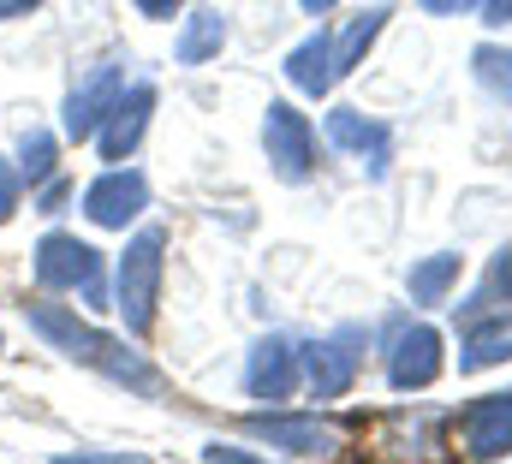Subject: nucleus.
I'll return each mask as SVG.
<instances>
[{
  "label": "nucleus",
  "mask_w": 512,
  "mask_h": 464,
  "mask_svg": "<svg viewBox=\"0 0 512 464\" xmlns=\"http://www.w3.org/2000/svg\"><path fill=\"white\" fill-rule=\"evenodd\" d=\"M24 322H30V328H36L54 351H60L66 363H84V369L108 375L114 387H131V393H143V399H155V393H161V375L143 363V351H131L120 334H108V328H96V322H84L72 304L30 298V304H24Z\"/></svg>",
  "instance_id": "obj_1"
},
{
  "label": "nucleus",
  "mask_w": 512,
  "mask_h": 464,
  "mask_svg": "<svg viewBox=\"0 0 512 464\" xmlns=\"http://www.w3.org/2000/svg\"><path fill=\"white\" fill-rule=\"evenodd\" d=\"M36 268V286L42 292H72L84 298L90 310H108V268H102V250L84 244L78 232H48L30 256Z\"/></svg>",
  "instance_id": "obj_2"
},
{
  "label": "nucleus",
  "mask_w": 512,
  "mask_h": 464,
  "mask_svg": "<svg viewBox=\"0 0 512 464\" xmlns=\"http://www.w3.org/2000/svg\"><path fill=\"white\" fill-rule=\"evenodd\" d=\"M167 232L161 227H143L137 238L126 244L120 268H114V310L126 322V334H149L155 328V304H161V268H167Z\"/></svg>",
  "instance_id": "obj_3"
},
{
  "label": "nucleus",
  "mask_w": 512,
  "mask_h": 464,
  "mask_svg": "<svg viewBox=\"0 0 512 464\" xmlns=\"http://www.w3.org/2000/svg\"><path fill=\"white\" fill-rule=\"evenodd\" d=\"M262 149H268V167L286 185H304L316 173V131H310V119L298 114L292 102H268V114H262Z\"/></svg>",
  "instance_id": "obj_4"
},
{
  "label": "nucleus",
  "mask_w": 512,
  "mask_h": 464,
  "mask_svg": "<svg viewBox=\"0 0 512 464\" xmlns=\"http://www.w3.org/2000/svg\"><path fill=\"white\" fill-rule=\"evenodd\" d=\"M120 90H126V60H102V66H90V72L72 84L66 108H60V137H66V143H90Z\"/></svg>",
  "instance_id": "obj_5"
},
{
  "label": "nucleus",
  "mask_w": 512,
  "mask_h": 464,
  "mask_svg": "<svg viewBox=\"0 0 512 464\" xmlns=\"http://www.w3.org/2000/svg\"><path fill=\"white\" fill-rule=\"evenodd\" d=\"M143 209H149V179L137 167H126V161L84 185V221L102 232H126Z\"/></svg>",
  "instance_id": "obj_6"
},
{
  "label": "nucleus",
  "mask_w": 512,
  "mask_h": 464,
  "mask_svg": "<svg viewBox=\"0 0 512 464\" xmlns=\"http://www.w3.org/2000/svg\"><path fill=\"white\" fill-rule=\"evenodd\" d=\"M364 346H370L364 328H340V334H328V340H310V346L298 351L310 393H316V399H340V393L352 387L358 363H364Z\"/></svg>",
  "instance_id": "obj_7"
},
{
  "label": "nucleus",
  "mask_w": 512,
  "mask_h": 464,
  "mask_svg": "<svg viewBox=\"0 0 512 464\" xmlns=\"http://www.w3.org/2000/svg\"><path fill=\"white\" fill-rule=\"evenodd\" d=\"M149 114H155V84H126L120 96H114V108L108 119L96 125V155L108 161V167H120L137 155V143H143V131H149Z\"/></svg>",
  "instance_id": "obj_8"
},
{
  "label": "nucleus",
  "mask_w": 512,
  "mask_h": 464,
  "mask_svg": "<svg viewBox=\"0 0 512 464\" xmlns=\"http://www.w3.org/2000/svg\"><path fill=\"white\" fill-rule=\"evenodd\" d=\"M304 381V363H298V346L286 334H268L251 346V363H245V387L251 399H268V405H286Z\"/></svg>",
  "instance_id": "obj_9"
},
{
  "label": "nucleus",
  "mask_w": 512,
  "mask_h": 464,
  "mask_svg": "<svg viewBox=\"0 0 512 464\" xmlns=\"http://www.w3.org/2000/svg\"><path fill=\"white\" fill-rule=\"evenodd\" d=\"M245 429H251L256 441L280 447V453H334V447H340L328 423L298 417V411H280V405H274V411H256V417H245Z\"/></svg>",
  "instance_id": "obj_10"
},
{
  "label": "nucleus",
  "mask_w": 512,
  "mask_h": 464,
  "mask_svg": "<svg viewBox=\"0 0 512 464\" xmlns=\"http://www.w3.org/2000/svg\"><path fill=\"white\" fill-rule=\"evenodd\" d=\"M441 375V334L435 328H405L393 351H387V381L399 387V393H417V387H429Z\"/></svg>",
  "instance_id": "obj_11"
},
{
  "label": "nucleus",
  "mask_w": 512,
  "mask_h": 464,
  "mask_svg": "<svg viewBox=\"0 0 512 464\" xmlns=\"http://www.w3.org/2000/svg\"><path fill=\"white\" fill-rule=\"evenodd\" d=\"M459 441H465L471 459H501V453H512V393L477 399L465 411V423H459Z\"/></svg>",
  "instance_id": "obj_12"
},
{
  "label": "nucleus",
  "mask_w": 512,
  "mask_h": 464,
  "mask_svg": "<svg viewBox=\"0 0 512 464\" xmlns=\"http://www.w3.org/2000/svg\"><path fill=\"white\" fill-rule=\"evenodd\" d=\"M286 78H292V90L298 96H328L334 90V36L328 30H316V36H304L292 54H286Z\"/></svg>",
  "instance_id": "obj_13"
},
{
  "label": "nucleus",
  "mask_w": 512,
  "mask_h": 464,
  "mask_svg": "<svg viewBox=\"0 0 512 464\" xmlns=\"http://www.w3.org/2000/svg\"><path fill=\"white\" fill-rule=\"evenodd\" d=\"M328 137H334L340 149H352V155H370V173H376V179L387 173V125L364 119L358 108H334V114H328Z\"/></svg>",
  "instance_id": "obj_14"
},
{
  "label": "nucleus",
  "mask_w": 512,
  "mask_h": 464,
  "mask_svg": "<svg viewBox=\"0 0 512 464\" xmlns=\"http://www.w3.org/2000/svg\"><path fill=\"white\" fill-rule=\"evenodd\" d=\"M221 48H227V18L221 12H191L185 30H179V42H173L179 66H209Z\"/></svg>",
  "instance_id": "obj_15"
},
{
  "label": "nucleus",
  "mask_w": 512,
  "mask_h": 464,
  "mask_svg": "<svg viewBox=\"0 0 512 464\" xmlns=\"http://www.w3.org/2000/svg\"><path fill=\"white\" fill-rule=\"evenodd\" d=\"M18 173L30 179V191L60 173V137H54L48 125H30V131L18 137Z\"/></svg>",
  "instance_id": "obj_16"
},
{
  "label": "nucleus",
  "mask_w": 512,
  "mask_h": 464,
  "mask_svg": "<svg viewBox=\"0 0 512 464\" xmlns=\"http://www.w3.org/2000/svg\"><path fill=\"white\" fill-rule=\"evenodd\" d=\"M382 18H387L382 6H370V12H364V18H352V30L334 42V72H340V78H346V72H352L364 54H370V42L382 36Z\"/></svg>",
  "instance_id": "obj_17"
},
{
  "label": "nucleus",
  "mask_w": 512,
  "mask_h": 464,
  "mask_svg": "<svg viewBox=\"0 0 512 464\" xmlns=\"http://www.w3.org/2000/svg\"><path fill=\"white\" fill-rule=\"evenodd\" d=\"M459 268H465L459 256H429V262H417V268H411V298H417V304H441L447 286L459 280Z\"/></svg>",
  "instance_id": "obj_18"
},
{
  "label": "nucleus",
  "mask_w": 512,
  "mask_h": 464,
  "mask_svg": "<svg viewBox=\"0 0 512 464\" xmlns=\"http://www.w3.org/2000/svg\"><path fill=\"white\" fill-rule=\"evenodd\" d=\"M501 357H512V328L507 322H483V328H471L459 369H489V363H501Z\"/></svg>",
  "instance_id": "obj_19"
},
{
  "label": "nucleus",
  "mask_w": 512,
  "mask_h": 464,
  "mask_svg": "<svg viewBox=\"0 0 512 464\" xmlns=\"http://www.w3.org/2000/svg\"><path fill=\"white\" fill-rule=\"evenodd\" d=\"M477 84L512 108V54L507 48H477Z\"/></svg>",
  "instance_id": "obj_20"
},
{
  "label": "nucleus",
  "mask_w": 512,
  "mask_h": 464,
  "mask_svg": "<svg viewBox=\"0 0 512 464\" xmlns=\"http://www.w3.org/2000/svg\"><path fill=\"white\" fill-rule=\"evenodd\" d=\"M18 197H24V173H18V161L0 155V227L18 215Z\"/></svg>",
  "instance_id": "obj_21"
},
{
  "label": "nucleus",
  "mask_w": 512,
  "mask_h": 464,
  "mask_svg": "<svg viewBox=\"0 0 512 464\" xmlns=\"http://www.w3.org/2000/svg\"><path fill=\"white\" fill-rule=\"evenodd\" d=\"M66 197H72V185L54 173V179H42L36 185V215H66Z\"/></svg>",
  "instance_id": "obj_22"
},
{
  "label": "nucleus",
  "mask_w": 512,
  "mask_h": 464,
  "mask_svg": "<svg viewBox=\"0 0 512 464\" xmlns=\"http://www.w3.org/2000/svg\"><path fill=\"white\" fill-rule=\"evenodd\" d=\"M131 6H137L143 18H155V24H167V18H173V12H179L185 0H131Z\"/></svg>",
  "instance_id": "obj_23"
},
{
  "label": "nucleus",
  "mask_w": 512,
  "mask_h": 464,
  "mask_svg": "<svg viewBox=\"0 0 512 464\" xmlns=\"http://www.w3.org/2000/svg\"><path fill=\"white\" fill-rule=\"evenodd\" d=\"M42 0H0V24H12V18H30Z\"/></svg>",
  "instance_id": "obj_24"
},
{
  "label": "nucleus",
  "mask_w": 512,
  "mask_h": 464,
  "mask_svg": "<svg viewBox=\"0 0 512 464\" xmlns=\"http://www.w3.org/2000/svg\"><path fill=\"white\" fill-rule=\"evenodd\" d=\"M495 286L507 292V304H512V250H501V262H495Z\"/></svg>",
  "instance_id": "obj_25"
},
{
  "label": "nucleus",
  "mask_w": 512,
  "mask_h": 464,
  "mask_svg": "<svg viewBox=\"0 0 512 464\" xmlns=\"http://www.w3.org/2000/svg\"><path fill=\"white\" fill-rule=\"evenodd\" d=\"M483 18L489 24H512V0H483Z\"/></svg>",
  "instance_id": "obj_26"
},
{
  "label": "nucleus",
  "mask_w": 512,
  "mask_h": 464,
  "mask_svg": "<svg viewBox=\"0 0 512 464\" xmlns=\"http://www.w3.org/2000/svg\"><path fill=\"white\" fill-rule=\"evenodd\" d=\"M298 6H304V12H316V18H322V12H334V6H340V0H298Z\"/></svg>",
  "instance_id": "obj_27"
},
{
  "label": "nucleus",
  "mask_w": 512,
  "mask_h": 464,
  "mask_svg": "<svg viewBox=\"0 0 512 464\" xmlns=\"http://www.w3.org/2000/svg\"><path fill=\"white\" fill-rule=\"evenodd\" d=\"M417 6H423V12H453L459 0H417Z\"/></svg>",
  "instance_id": "obj_28"
},
{
  "label": "nucleus",
  "mask_w": 512,
  "mask_h": 464,
  "mask_svg": "<svg viewBox=\"0 0 512 464\" xmlns=\"http://www.w3.org/2000/svg\"><path fill=\"white\" fill-rule=\"evenodd\" d=\"M459 6H477V0H459Z\"/></svg>",
  "instance_id": "obj_29"
},
{
  "label": "nucleus",
  "mask_w": 512,
  "mask_h": 464,
  "mask_svg": "<svg viewBox=\"0 0 512 464\" xmlns=\"http://www.w3.org/2000/svg\"><path fill=\"white\" fill-rule=\"evenodd\" d=\"M0 351H6V334H0Z\"/></svg>",
  "instance_id": "obj_30"
}]
</instances>
